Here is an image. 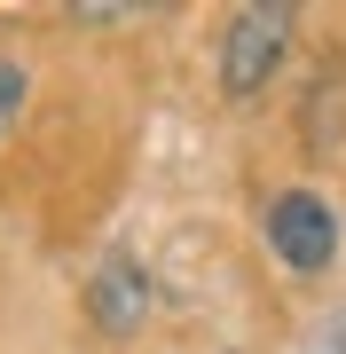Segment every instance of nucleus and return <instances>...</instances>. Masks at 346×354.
Instances as JSON below:
<instances>
[{
  "label": "nucleus",
  "instance_id": "obj_1",
  "mask_svg": "<svg viewBox=\"0 0 346 354\" xmlns=\"http://www.w3.org/2000/svg\"><path fill=\"white\" fill-rule=\"evenodd\" d=\"M283 48H291V8L283 0H252V8L229 16V39H220V95L244 102L260 95L283 64Z\"/></svg>",
  "mask_w": 346,
  "mask_h": 354
},
{
  "label": "nucleus",
  "instance_id": "obj_2",
  "mask_svg": "<svg viewBox=\"0 0 346 354\" xmlns=\"http://www.w3.org/2000/svg\"><path fill=\"white\" fill-rule=\"evenodd\" d=\"M268 244H276V260L291 268V276H323L331 252H338V213H331V197H315V189L268 197Z\"/></svg>",
  "mask_w": 346,
  "mask_h": 354
},
{
  "label": "nucleus",
  "instance_id": "obj_3",
  "mask_svg": "<svg viewBox=\"0 0 346 354\" xmlns=\"http://www.w3.org/2000/svg\"><path fill=\"white\" fill-rule=\"evenodd\" d=\"M150 268H142L134 252H110L103 268L87 276V315H95V330L103 339H134L142 323H150Z\"/></svg>",
  "mask_w": 346,
  "mask_h": 354
},
{
  "label": "nucleus",
  "instance_id": "obj_4",
  "mask_svg": "<svg viewBox=\"0 0 346 354\" xmlns=\"http://www.w3.org/2000/svg\"><path fill=\"white\" fill-rule=\"evenodd\" d=\"M24 102H32V71L16 64V55H0V134L24 118Z\"/></svg>",
  "mask_w": 346,
  "mask_h": 354
},
{
  "label": "nucleus",
  "instance_id": "obj_5",
  "mask_svg": "<svg viewBox=\"0 0 346 354\" xmlns=\"http://www.w3.org/2000/svg\"><path fill=\"white\" fill-rule=\"evenodd\" d=\"M79 24H126V16H150V8H142V0H79Z\"/></svg>",
  "mask_w": 346,
  "mask_h": 354
},
{
  "label": "nucleus",
  "instance_id": "obj_6",
  "mask_svg": "<svg viewBox=\"0 0 346 354\" xmlns=\"http://www.w3.org/2000/svg\"><path fill=\"white\" fill-rule=\"evenodd\" d=\"M307 354H346V323H315V339H307Z\"/></svg>",
  "mask_w": 346,
  "mask_h": 354
}]
</instances>
